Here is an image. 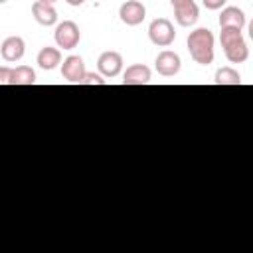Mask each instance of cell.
Instances as JSON below:
<instances>
[{"mask_svg":"<svg viewBox=\"0 0 253 253\" xmlns=\"http://www.w3.org/2000/svg\"><path fill=\"white\" fill-rule=\"evenodd\" d=\"M223 51H225V57L231 63H243L249 57V47H247L243 36L237 38V40H233V42H229L227 45H223Z\"/></svg>","mask_w":253,"mask_h":253,"instance_id":"obj_13","label":"cell"},{"mask_svg":"<svg viewBox=\"0 0 253 253\" xmlns=\"http://www.w3.org/2000/svg\"><path fill=\"white\" fill-rule=\"evenodd\" d=\"M87 69H85V61L81 55H69L63 59L61 63V75L65 81L69 83H81L85 77Z\"/></svg>","mask_w":253,"mask_h":253,"instance_id":"obj_5","label":"cell"},{"mask_svg":"<svg viewBox=\"0 0 253 253\" xmlns=\"http://www.w3.org/2000/svg\"><path fill=\"white\" fill-rule=\"evenodd\" d=\"M245 26V14L243 10L235 8V6H227L221 10L219 14V28H237L241 30Z\"/></svg>","mask_w":253,"mask_h":253,"instance_id":"obj_12","label":"cell"},{"mask_svg":"<svg viewBox=\"0 0 253 253\" xmlns=\"http://www.w3.org/2000/svg\"><path fill=\"white\" fill-rule=\"evenodd\" d=\"M24 51H26V43L20 36H10L2 42L0 45V55L4 61L12 63V61H18L24 57Z\"/></svg>","mask_w":253,"mask_h":253,"instance_id":"obj_9","label":"cell"},{"mask_svg":"<svg viewBox=\"0 0 253 253\" xmlns=\"http://www.w3.org/2000/svg\"><path fill=\"white\" fill-rule=\"evenodd\" d=\"M61 63V51L57 47H51V45H45L40 49L38 53V65L45 71H51L55 69L57 65Z\"/></svg>","mask_w":253,"mask_h":253,"instance_id":"obj_14","label":"cell"},{"mask_svg":"<svg viewBox=\"0 0 253 253\" xmlns=\"http://www.w3.org/2000/svg\"><path fill=\"white\" fill-rule=\"evenodd\" d=\"M174 18L182 28H190V26H194L198 22L200 8H198V4L194 0H184V2L174 6Z\"/></svg>","mask_w":253,"mask_h":253,"instance_id":"obj_8","label":"cell"},{"mask_svg":"<svg viewBox=\"0 0 253 253\" xmlns=\"http://www.w3.org/2000/svg\"><path fill=\"white\" fill-rule=\"evenodd\" d=\"M10 75H12V69L2 65L0 67V83H10Z\"/></svg>","mask_w":253,"mask_h":253,"instance_id":"obj_19","label":"cell"},{"mask_svg":"<svg viewBox=\"0 0 253 253\" xmlns=\"http://www.w3.org/2000/svg\"><path fill=\"white\" fill-rule=\"evenodd\" d=\"M152 77L150 67L142 65V63H134L130 67H126L125 75H123V83L125 85H146Z\"/></svg>","mask_w":253,"mask_h":253,"instance_id":"obj_11","label":"cell"},{"mask_svg":"<svg viewBox=\"0 0 253 253\" xmlns=\"http://www.w3.org/2000/svg\"><path fill=\"white\" fill-rule=\"evenodd\" d=\"M172 2V6H176V4H180V2H184V0H170Z\"/></svg>","mask_w":253,"mask_h":253,"instance_id":"obj_22","label":"cell"},{"mask_svg":"<svg viewBox=\"0 0 253 253\" xmlns=\"http://www.w3.org/2000/svg\"><path fill=\"white\" fill-rule=\"evenodd\" d=\"M186 43L196 63L210 65L213 61V34L208 28H196L194 32H190Z\"/></svg>","mask_w":253,"mask_h":253,"instance_id":"obj_1","label":"cell"},{"mask_svg":"<svg viewBox=\"0 0 253 253\" xmlns=\"http://www.w3.org/2000/svg\"><path fill=\"white\" fill-rule=\"evenodd\" d=\"M0 2H2V4H4V2H8V0H0Z\"/></svg>","mask_w":253,"mask_h":253,"instance_id":"obj_24","label":"cell"},{"mask_svg":"<svg viewBox=\"0 0 253 253\" xmlns=\"http://www.w3.org/2000/svg\"><path fill=\"white\" fill-rule=\"evenodd\" d=\"M43 2H49V4H53V2H57V0H43Z\"/></svg>","mask_w":253,"mask_h":253,"instance_id":"obj_23","label":"cell"},{"mask_svg":"<svg viewBox=\"0 0 253 253\" xmlns=\"http://www.w3.org/2000/svg\"><path fill=\"white\" fill-rule=\"evenodd\" d=\"M215 85H239L241 83V75L233 69V67H219L215 71Z\"/></svg>","mask_w":253,"mask_h":253,"instance_id":"obj_16","label":"cell"},{"mask_svg":"<svg viewBox=\"0 0 253 253\" xmlns=\"http://www.w3.org/2000/svg\"><path fill=\"white\" fill-rule=\"evenodd\" d=\"M53 38H55L57 47H61V49H73L79 43V40H81V32H79V26L73 20H63V22H59L55 26Z\"/></svg>","mask_w":253,"mask_h":253,"instance_id":"obj_3","label":"cell"},{"mask_svg":"<svg viewBox=\"0 0 253 253\" xmlns=\"http://www.w3.org/2000/svg\"><path fill=\"white\" fill-rule=\"evenodd\" d=\"M97 67L103 77H117L123 69V55L119 51H103L97 59Z\"/></svg>","mask_w":253,"mask_h":253,"instance_id":"obj_7","label":"cell"},{"mask_svg":"<svg viewBox=\"0 0 253 253\" xmlns=\"http://www.w3.org/2000/svg\"><path fill=\"white\" fill-rule=\"evenodd\" d=\"M65 2H67L69 6H81V4L85 2V0H65Z\"/></svg>","mask_w":253,"mask_h":253,"instance_id":"obj_20","label":"cell"},{"mask_svg":"<svg viewBox=\"0 0 253 253\" xmlns=\"http://www.w3.org/2000/svg\"><path fill=\"white\" fill-rule=\"evenodd\" d=\"M32 14H34V20L42 26H53L57 22V10L53 8V4L43 0H38L32 4Z\"/></svg>","mask_w":253,"mask_h":253,"instance_id":"obj_10","label":"cell"},{"mask_svg":"<svg viewBox=\"0 0 253 253\" xmlns=\"http://www.w3.org/2000/svg\"><path fill=\"white\" fill-rule=\"evenodd\" d=\"M107 81L99 75V73H85V77H83V81H81V85H105Z\"/></svg>","mask_w":253,"mask_h":253,"instance_id":"obj_17","label":"cell"},{"mask_svg":"<svg viewBox=\"0 0 253 253\" xmlns=\"http://www.w3.org/2000/svg\"><path fill=\"white\" fill-rule=\"evenodd\" d=\"M204 2V6L208 8V10H219L227 0H202Z\"/></svg>","mask_w":253,"mask_h":253,"instance_id":"obj_18","label":"cell"},{"mask_svg":"<svg viewBox=\"0 0 253 253\" xmlns=\"http://www.w3.org/2000/svg\"><path fill=\"white\" fill-rule=\"evenodd\" d=\"M119 16H121L123 24H126V26H138L146 18V8L138 0H126L125 4H121Z\"/></svg>","mask_w":253,"mask_h":253,"instance_id":"obj_4","label":"cell"},{"mask_svg":"<svg viewBox=\"0 0 253 253\" xmlns=\"http://www.w3.org/2000/svg\"><path fill=\"white\" fill-rule=\"evenodd\" d=\"M148 38L154 45L158 47H168L174 40H176V32H174V26L168 18H156L150 22L148 26Z\"/></svg>","mask_w":253,"mask_h":253,"instance_id":"obj_2","label":"cell"},{"mask_svg":"<svg viewBox=\"0 0 253 253\" xmlns=\"http://www.w3.org/2000/svg\"><path fill=\"white\" fill-rule=\"evenodd\" d=\"M34 83H36V71L30 65H18L16 69H12L8 85H34Z\"/></svg>","mask_w":253,"mask_h":253,"instance_id":"obj_15","label":"cell"},{"mask_svg":"<svg viewBox=\"0 0 253 253\" xmlns=\"http://www.w3.org/2000/svg\"><path fill=\"white\" fill-rule=\"evenodd\" d=\"M249 38H251V40H253V20H251V22H249Z\"/></svg>","mask_w":253,"mask_h":253,"instance_id":"obj_21","label":"cell"},{"mask_svg":"<svg viewBox=\"0 0 253 253\" xmlns=\"http://www.w3.org/2000/svg\"><path fill=\"white\" fill-rule=\"evenodd\" d=\"M154 65H156V71H158L162 77H174V75L180 71L182 61H180V55H178V53H174V51H170V49H164V51H160V53L156 55Z\"/></svg>","mask_w":253,"mask_h":253,"instance_id":"obj_6","label":"cell"}]
</instances>
